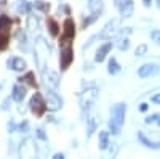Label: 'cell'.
<instances>
[{"label": "cell", "instance_id": "ba28073f", "mask_svg": "<svg viewBox=\"0 0 160 159\" xmlns=\"http://www.w3.org/2000/svg\"><path fill=\"white\" fill-rule=\"evenodd\" d=\"M117 34H118V19H112L102 28V31L99 32V37L101 39H108L109 40V39H112Z\"/></svg>", "mask_w": 160, "mask_h": 159}, {"label": "cell", "instance_id": "7a4b0ae2", "mask_svg": "<svg viewBox=\"0 0 160 159\" xmlns=\"http://www.w3.org/2000/svg\"><path fill=\"white\" fill-rule=\"evenodd\" d=\"M11 35V19L7 15H0V51L8 48Z\"/></svg>", "mask_w": 160, "mask_h": 159}, {"label": "cell", "instance_id": "83f0119b", "mask_svg": "<svg viewBox=\"0 0 160 159\" xmlns=\"http://www.w3.org/2000/svg\"><path fill=\"white\" fill-rule=\"evenodd\" d=\"M152 103H158L160 104V93H157V95L152 97Z\"/></svg>", "mask_w": 160, "mask_h": 159}, {"label": "cell", "instance_id": "30bf717a", "mask_svg": "<svg viewBox=\"0 0 160 159\" xmlns=\"http://www.w3.org/2000/svg\"><path fill=\"white\" fill-rule=\"evenodd\" d=\"M157 72H158V66L154 64V63H146V64H142L141 68L138 69V76H139L141 79L151 77V76H154V74H157Z\"/></svg>", "mask_w": 160, "mask_h": 159}, {"label": "cell", "instance_id": "7c38bea8", "mask_svg": "<svg viewBox=\"0 0 160 159\" xmlns=\"http://www.w3.org/2000/svg\"><path fill=\"white\" fill-rule=\"evenodd\" d=\"M111 48H112V42H106L104 45H101V47L98 48V51H96L95 61H96V63L104 61V60H106V56H108V53L111 51Z\"/></svg>", "mask_w": 160, "mask_h": 159}, {"label": "cell", "instance_id": "9a60e30c", "mask_svg": "<svg viewBox=\"0 0 160 159\" xmlns=\"http://www.w3.org/2000/svg\"><path fill=\"white\" fill-rule=\"evenodd\" d=\"M138 138L141 140V143L144 145V146H148V148H152V150H158V148H160V143H154L152 140H149L142 130L138 132Z\"/></svg>", "mask_w": 160, "mask_h": 159}, {"label": "cell", "instance_id": "e0dca14e", "mask_svg": "<svg viewBox=\"0 0 160 159\" xmlns=\"http://www.w3.org/2000/svg\"><path fill=\"white\" fill-rule=\"evenodd\" d=\"M47 24H48V29H50V34H51L53 37H58V34H59V24L56 23V19L50 16V18L47 19Z\"/></svg>", "mask_w": 160, "mask_h": 159}, {"label": "cell", "instance_id": "f1b7e54d", "mask_svg": "<svg viewBox=\"0 0 160 159\" xmlns=\"http://www.w3.org/2000/svg\"><path fill=\"white\" fill-rule=\"evenodd\" d=\"M139 111H148V104H146V103H142V104L139 106Z\"/></svg>", "mask_w": 160, "mask_h": 159}, {"label": "cell", "instance_id": "603a6c76", "mask_svg": "<svg viewBox=\"0 0 160 159\" xmlns=\"http://www.w3.org/2000/svg\"><path fill=\"white\" fill-rule=\"evenodd\" d=\"M146 51H148V45L146 44H141V45H138V48H136V56H142V55H146Z\"/></svg>", "mask_w": 160, "mask_h": 159}, {"label": "cell", "instance_id": "9c48e42d", "mask_svg": "<svg viewBox=\"0 0 160 159\" xmlns=\"http://www.w3.org/2000/svg\"><path fill=\"white\" fill-rule=\"evenodd\" d=\"M61 104H62V101H61V98L58 97L56 92L48 90V92H47V108L51 109V111H56V109L61 108Z\"/></svg>", "mask_w": 160, "mask_h": 159}, {"label": "cell", "instance_id": "44dd1931", "mask_svg": "<svg viewBox=\"0 0 160 159\" xmlns=\"http://www.w3.org/2000/svg\"><path fill=\"white\" fill-rule=\"evenodd\" d=\"M118 71H120V64L117 63L115 58H111L109 60V72L111 74H117Z\"/></svg>", "mask_w": 160, "mask_h": 159}, {"label": "cell", "instance_id": "4dcf8cb0", "mask_svg": "<svg viewBox=\"0 0 160 159\" xmlns=\"http://www.w3.org/2000/svg\"><path fill=\"white\" fill-rule=\"evenodd\" d=\"M53 157H55V159H62V157H64V154H55Z\"/></svg>", "mask_w": 160, "mask_h": 159}, {"label": "cell", "instance_id": "2e32d148", "mask_svg": "<svg viewBox=\"0 0 160 159\" xmlns=\"http://www.w3.org/2000/svg\"><path fill=\"white\" fill-rule=\"evenodd\" d=\"M88 8H90V11L93 13V15H99V13L102 11V8H104V5H102V0H90L88 2Z\"/></svg>", "mask_w": 160, "mask_h": 159}, {"label": "cell", "instance_id": "4fadbf2b", "mask_svg": "<svg viewBox=\"0 0 160 159\" xmlns=\"http://www.w3.org/2000/svg\"><path fill=\"white\" fill-rule=\"evenodd\" d=\"M8 68H11L13 71H24L26 68H28V63H26L22 58L15 56V58L8 60Z\"/></svg>", "mask_w": 160, "mask_h": 159}, {"label": "cell", "instance_id": "d6986e66", "mask_svg": "<svg viewBox=\"0 0 160 159\" xmlns=\"http://www.w3.org/2000/svg\"><path fill=\"white\" fill-rule=\"evenodd\" d=\"M31 143H32V140H26V141H24L26 150L21 148V156H24V157H32V156L35 154V146H32Z\"/></svg>", "mask_w": 160, "mask_h": 159}, {"label": "cell", "instance_id": "6da1fadb", "mask_svg": "<svg viewBox=\"0 0 160 159\" xmlns=\"http://www.w3.org/2000/svg\"><path fill=\"white\" fill-rule=\"evenodd\" d=\"M125 114H127V104L123 103H118L112 108V117H111L109 127L114 135H118L120 130H122V125L125 122Z\"/></svg>", "mask_w": 160, "mask_h": 159}, {"label": "cell", "instance_id": "ffe728a7", "mask_svg": "<svg viewBox=\"0 0 160 159\" xmlns=\"http://www.w3.org/2000/svg\"><path fill=\"white\" fill-rule=\"evenodd\" d=\"M18 81L21 82V84H29L31 87H34V88H37V82H35V77H34V72H28L26 76H22V77H19Z\"/></svg>", "mask_w": 160, "mask_h": 159}, {"label": "cell", "instance_id": "5b68a950", "mask_svg": "<svg viewBox=\"0 0 160 159\" xmlns=\"http://www.w3.org/2000/svg\"><path fill=\"white\" fill-rule=\"evenodd\" d=\"M35 53H37L38 68L43 71V69H45V61H47L48 56H50V48H48V45L42 40V39H38L37 44H35Z\"/></svg>", "mask_w": 160, "mask_h": 159}, {"label": "cell", "instance_id": "4316f807", "mask_svg": "<svg viewBox=\"0 0 160 159\" xmlns=\"http://www.w3.org/2000/svg\"><path fill=\"white\" fill-rule=\"evenodd\" d=\"M37 135H38V138H42V140H45V138H47V137H45V134H43V130H42V129H38V130H37Z\"/></svg>", "mask_w": 160, "mask_h": 159}, {"label": "cell", "instance_id": "8992f818", "mask_svg": "<svg viewBox=\"0 0 160 159\" xmlns=\"http://www.w3.org/2000/svg\"><path fill=\"white\" fill-rule=\"evenodd\" d=\"M29 106H31V111H32L37 117L43 116L45 111H47V101L43 100L42 93H34V97L31 98Z\"/></svg>", "mask_w": 160, "mask_h": 159}, {"label": "cell", "instance_id": "f546056e", "mask_svg": "<svg viewBox=\"0 0 160 159\" xmlns=\"http://www.w3.org/2000/svg\"><path fill=\"white\" fill-rule=\"evenodd\" d=\"M142 2H144V7H149L152 3V0H142Z\"/></svg>", "mask_w": 160, "mask_h": 159}, {"label": "cell", "instance_id": "484cf974", "mask_svg": "<svg viewBox=\"0 0 160 159\" xmlns=\"http://www.w3.org/2000/svg\"><path fill=\"white\" fill-rule=\"evenodd\" d=\"M22 5H19V11H28V2H21Z\"/></svg>", "mask_w": 160, "mask_h": 159}, {"label": "cell", "instance_id": "52a82bcc", "mask_svg": "<svg viewBox=\"0 0 160 159\" xmlns=\"http://www.w3.org/2000/svg\"><path fill=\"white\" fill-rule=\"evenodd\" d=\"M98 98V88H87L82 95H80V104H82L83 109H88L90 106L96 101Z\"/></svg>", "mask_w": 160, "mask_h": 159}, {"label": "cell", "instance_id": "8fae6325", "mask_svg": "<svg viewBox=\"0 0 160 159\" xmlns=\"http://www.w3.org/2000/svg\"><path fill=\"white\" fill-rule=\"evenodd\" d=\"M118 8H120V15L123 18H130L133 15V10H135V3H133V0H122L118 3Z\"/></svg>", "mask_w": 160, "mask_h": 159}, {"label": "cell", "instance_id": "ac0fdd59", "mask_svg": "<svg viewBox=\"0 0 160 159\" xmlns=\"http://www.w3.org/2000/svg\"><path fill=\"white\" fill-rule=\"evenodd\" d=\"M98 143H99V150H101V151L108 150V145H109V132H106V130L99 132V140H98Z\"/></svg>", "mask_w": 160, "mask_h": 159}, {"label": "cell", "instance_id": "1f68e13d", "mask_svg": "<svg viewBox=\"0 0 160 159\" xmlns=\"http://www.w3.org/2000/svg\"><path fill=\"white\" fill-rule=\"evenodd\" d=\"M157 7L160 8V0H157Z\"/></svg>", "mask_w": 160, "mask_h": 159}, {"label": "cell", "instance_id": "5bb4252c", "mask_svg": "<svg viewBox=\"0 0 160 159\" xmlns=\"http://www.w3.org/2000/svg\"><path fill=\"white\" fill-rule=\"evenodd\" d=\"M24 97H26V88H24L21 84H16L15 87H13L11 98L15 100V101H18V103H21V101L24 100Z\"/></svg>", "mask_w": 160, "mask_h": 159}, {"label": "cell", "instance_id": "3957f363", "mask_svg": "<svg viewBox=\"0 0 160 159\" xmlns=\"http://www.w3.org/2000/svg\"><path fill=\"white\" fill-rule=\"evenodd\" d=\"M61 56H59V64H61V71H66L72 64L74 61V50L72 44H61Z\"/></svg>", "mask_w": 160, "mask_h": 159}, {"label": "cell", "instance_id": "cb8c5ba5", "mask_svg": "<svg viewBox=\"0 0 160 159\" xmlns=\"http://www.w3.org/2000/svg\"><path fill=\"white\" fill-rule=\"evenodd\" d=\"M151 37H152V40H154L155 44L160 45V29H154V31L151 32Z\"/></svg>", "mask_w": 160, "mask_h": 159}, {"label": "cell", "instance_id": "277c9868", "mask_svg": "<svg viewBox=\"0 0 160 159\" xmlns=\"http://www.w3.org/2000/svg\"><path fill=\"white\" fill-rule=\"evenodd\" d=\"M74 37H75V24L71 18H68L62 24V34L59 39V45L61 44H72Z\"/></svg>", "mask_w": 160, "mask_h": 159}, {"label": "cell", "instance_id": "d4e9b609", "mask_svg": "<svg viewBox=\"0 0 160 159\" xmlns=\"http://www.w3.org/2000/svg\"><path fill=\"white\" fill-rule=\"evenodd\" d=\"M128 47H130V40H128L127 37L122 39V40H120V44H118V48L123 51V50H128Z\"/></svg>", "mask_w": 160, "mask_h": 159}, {"label": "cell", "instance_id": "7402d4cb", "mask_svg": "<svg viewBox=\"0 0 160 159\" xmlns=\"http://www.w3.org/2000/svg\"><path fill=\"white\" fill-rule=\"evenodd\" d=\"M146 124H158L160 125V114H154V116L146 117Z\"/></svg>", "mask_w": 160, "mask_h": 159}]
</instances>
